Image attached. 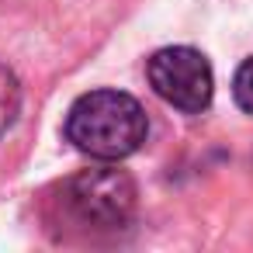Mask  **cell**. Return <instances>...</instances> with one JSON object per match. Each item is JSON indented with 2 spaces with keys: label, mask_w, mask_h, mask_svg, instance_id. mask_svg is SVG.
<instances>
[{
  "label": "cell",
  "mask_w": 253,
  "mask_h": 253,
  "mask_svg": "<svg viewBox=\"0 0 253 253\" xmlns=\"http://www.w3.org/2000/svg\"><path fill=\"white\" fill-rule=\"evenodd\" d=\"M18 111H21V84L11 66L0 63V139L18 122Z\"/></svg>",
  "instance_id": "277c9868"
},
{
  "label": "cell",
  "mask_w": 253,
  "mask_h": 253,
  "mask_svg": "<svg viewBox=\"0 0 253 253\" xmlns=\"http://www.w3.org/2000/svg\"><path fill=\"white\" fill-rule=\"evenodd\" d=\"M146 80L170 108L184 115H201L215 97V73L205 52L191 45H167L146 59Z\"/></svg>",
  "instance_id": "3957f363"
},
{
  "label": "cell",
  "mask_w": 253,
  "mask_h": 253,
  "mask_svg": "<svg viewBox=\"0 0 253 253\" xmlns=\"http://www.w3.org/2000/svg\"><path fill=\"white\" fill-rule=\"evenodd\" d=\"M63 135L84 156L118 163L142 149L149 135V118L132 94L101 87L73 101V108L66 111Z\"/></svg>",
  "instance_id": "6da1fadb"
},
{
  "label": "cell",
  "mask_w": 253,
  "mask_h": 253,
  "mask_svg": "<svg viewBox=\"0 0 253 253\" xmlns=\"http://www.w3.org/2000/svg\"><path fill=\"white\" fill-rule=\"evenodd\" d=\"M232 97H236L239 111L253 115V56L239 63V70L232 77Z\"/></svg>",
  "instance_id": "5b68a950"
},
{
  "label": "cell",
  "mask_w": 253,
  "mask_h": 253,
  "mask_svg": "<svg viewBox=\"0 0 253 253\" xmlns=\"http://www.w3.org/2000/svg\"><path fill=\"white\" fill-rule=\"evenodd\" d=\"M63 208L84 229L115 232L135 218L139 187L128 170L115 167L111 160H97V167H87L63 184Z\"/></svg>",
  "instance_id": "7a4b0ae2"
}]
</instances>
